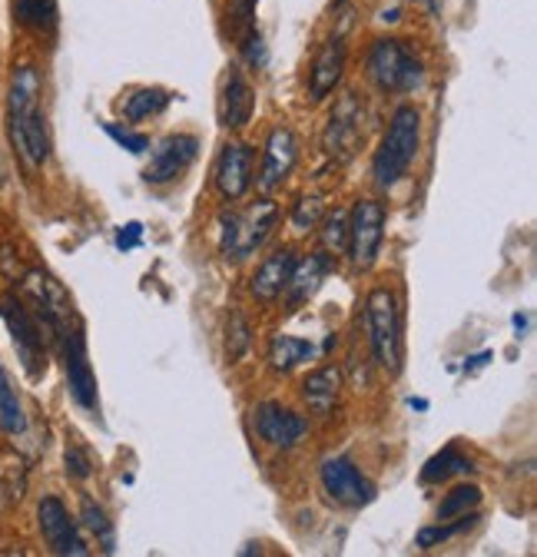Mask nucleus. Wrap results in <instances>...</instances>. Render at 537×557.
<instances>
[{
	"label": "nucleus",
	"instance_id": "nucleus-1",
	"mask_svg": "<svg viewBox=\"0 0 537 557\" xmlns=\"http://www.w3.org/2000/svg\"><path fill=\"white\" fill-rule=\"evenodd\" d=\"M8 133L27 170H40L50 160V126L43 116V81L30 63L14 66L8 87Z\"/></svg>",
	"mask_w": 537,
	"mask_h": 557
},
{
	"label": "nucleus",
	"instance_id": "nucleus-2",
	"mask_svg": "<svg viewBox=\"0 0 537 557\" xmlns=\"http://www.w3.org/2000/svg\"><path fill=\"white\" fill-rule=\"evenodd\" d=\"M422 150V113L412 103H401L388 116V129L372 157V176L382 189L398 186L415 166Z\"/></svg>",
	"mask_w": 537,
	"mask_h": 557
},
{
	"label": "nucleus",
	"instance_id": "nucleus-3",
	"mask_svg": "<svg viewBox=\"0 0 537 557\" xmlns=\"http://www.w3.org/2000/svg\"><path fill=\"white\" fill-rule=\"evenodd\" d=\"M365 77L385 97H405L425 87V60L401 37H378L365 53Z\"/></svg>",
	"mask_w": 537,
	"mask_h": 557
},
{
	"label": "nucleus",
	"instance_id": "nucleus-4",
	"mask_svg": "<svg viewBox=\"0 0 537 557\" xmlns=\"http://www.w3.org/2000/svg\"><path fill=\"white\" fill-rule=\"evenodd\" d=\"M279 216H283L279 202H273L268 196L246 206V209H239V213H223L220 216V249H223V256L233 259V262H242V259L255 256L265 246V239L273 236Z\"/></svg>",
	"mask_w": 537,
	"mask_h": 557
},
{
	"label": "nucleus",
	"instance_id": "nucleus-5",
	"mask_svg": "<svg viewBox=\"0 0 537 557\" xmlns=\"http://www.w3.org/2000/svg\"><path fill=\"white\" fill-rule=\"evenodd\" d=\"M365 329H369V345L375 366L385 369L388 375L401 372L405 362V338H401V306L398 296L385 286L372 289L365 299Z\"/></svg>",
	"mask_w": 537,
	"mask_h": 557
},
{
	"label": "nucleus",
	"instance_id": "nucleus-6",
	"mask_svg": "<svg viewBox=\"0 0 537 557\" xmlns=\"http://www.w3.org/2000/svg\"><path fill=\"white\" fill-rule=\"evenodd\" d=\"M60 359H63V372H66V392L71 398L84 408V411H97L100 408V395H97V375L90 366V352H87V335H84V322L80 315L63 319L50 329Z\"/></svg>",
	"mask_w": 537,
	"mask_h": 557
},
{
	"label": "nucleus",
	"instance_id": "nucleus-7",
	"mask_svg": "<svg viewBox=\"0 0 537 557\" xmlns=\"http://www.w3.org/2000/svg\"><path fill=\"white\" fill-rule=\"evenodd\" d=\"M0 319H4L11 342L17 348V359L27 372V379L40 382L47 372V342L40 319L17 299V296H0Z\"/></svg>",
	"mask_w": 537,
	"mask_h": 557
},
{
	"label": "nucleus",
	"instance_id": "nucleus-8",
	"mask_svg": "<svg viewBox=\"0 0 537 557\" xmlns=\"http://www.w3.org/2000/svg\"><path fill=\"white\" fill-rule=\"evenodd\" d=\"M319 481H322V492L332 505L339 508H369L375 498H378V487L375 481L349 458V455H335V458H325L322 468H319Z\"/></svg>",
	"mask_w": 537,
	"mask_h": 557
},
{
	"label": "nucleus",
	"instance_id": "nucleus-9",
	"mask_svg": "<svg viewBox=\"0 0 537 557\" xmlns=\"http://www.w3.org/2000/svg\"><path fill=\"white\" fill-rule=\"evenodd\" d=\"M322 147L335 163H349L365 147V107L355 94H342L328 113Z\"/></svg>",
	"mask_w": 537,
	"mask_h": 557
},
{
	"label": "nucleus",
	"instance_id": "nucleus-10",
	"mask_svg": "<svg viewBox=\"0 0 537 557\" xmlns=\"http://www.w3.org/2000/svg\"><path fill=\"white\" fill-rule=\"evenodd\" d=\"M385 223H388V209L378 199H359L352 216H349V259L355 269H372L382 243H385Z\"/></svg>",
	"mask_w": 537,
	"mask_h": 557
},
{
	"label": "nucleus",
	"instance_id": "nucleus-11",
	"mask_svg": "<svg viewBox=\"0 0 537 557\" xmlns=\"http://www.w3.org/2000/svg\"><path fill=\"white\" fill-rule=\"evenodd\" d=\"M37 524H40V534L53 554H60V557H87L90 554V547L80 534V524L71 518V511H66V505L57 495L40 498Z\"/></svg>",
	"mask_w": 537,
	"mask_h": 557
},
{
	"label": "nucleus",
	"instance_id": "nucleus-12",
	"mask_svg": "<svg viewBox=\"0 0 537 557\" xmlns=\"http://www.w3.org/2000/svg\"><path fill=\"white\" fill-rule=\"evenodd\" d=\"M150 163L143 170V180L150 186H163L179 180L196 160H199V139L192 133H170L157 147H150Z\"/></svg>",
	"mask_w": 537,
	"mask_h": 557
},
{
	"label": "nucleus",
	"instance_id": "nucleus-13",
	"mask_svg": "<svg viewBox=\"0 0 537 557\" xmlns=\"http://www.w3.org/2000/svg\"><path fill=\"white\" fill-rule=\"evenodd\" d=\"M299 163V139L289 126H276L265 136V150H262V163H259V176L255 186L268 196L276 193L296 170Z\"/></svg>",
	"mask_w": 537,
	"mask_h": 557
},
{
	"label": "nucleus",
	"instance_id": "nucleus-14",
	"mask_svg": "<svg viewBox=\"0 0 537 557\" xmlns=\"http://www.w3.org/2000/svg\"><path fill=\"white\" fill-rule=\"evenodd\" d=\"M252 414H255V432L268 448L289 451L309 435V418L279 401H259Z\"/></svg>",
	"mask_w": 537,
	"mask_h": 557
},
{
	"label": "nucleus",
	"instance_id": "nucleus-15",
	"mask_svg": "<svg viewBox=\"0 0 537 557\" xmlns=\"http://www.w3.org/2000/svg\"><path fill=\"white\" fill-rule=\"evenodd\" d=\"M346 63H349V47H346L342 34H332L328 40H322V47L315 50L312 66H309V100L312 103H322L339 90V84L346 77Z\"/></svg>",
	"mask_w": 537,
	"mask_h": 557
},
{
	"label": "nucleus",
	"instance_id": "nucleus-16",
	"mask_svg": "<svg viewBox=\"0 0 537 557\" xmlns=\"http://www.w3.org/2000/svg\"><path fill=\"white\" fill-rule=\"evenodd\" d=\"M252 163H255V153L249 144H239V139H229V144L220 150L216 157V166H213V183L220 189V196L226 202H236L249 193L252 186Z\"/></svg>",
	"mask_w": 537,
	"mask_h": 557
},
{
	"label": "nucleus",
	"instance_id": "nucleus-17",
	"mask_svg": "<svg viewBox=\"0 0 537 557\" xmlns=\"http://www.w3.org/2000/svg\"><path fill=\"white\" fill-rule=\"evenodd\" d=\"M292 265H296V252L289 246L276 249L273 256H265L259 262V269L252 272V278H249L252 299L262 302V306H273L276 299H283L286 283H289V275H292Z\"/></svg>",
	"mask_w": 537,
	"mask_h": 557
},
{
	"label": "nucleus",
	"instance_id": "nucleus-18",
	"mask_svg": "<svg viewBox=\"0 0 537 557\" xmlns=\"http://www.w3.org/2000/svg\"><path fill=\"white\" fill-rule=\"evenodd\" d=\"M252 113H255V90L242 74V66H229L220 90V123L226 129H242L252 120Z\"/></svg>",
	"mask_w": 537,
	"mask_h": 557
},
{
	"label": "nucleus",
	"instance_id": "nucleus-19",
	"mask_svg": "<svg viewBox=\"0 0 537 557\" xmlns=\"http://www.w3.org/2000/svg\"><path fill=\"white\" fill-rule=\"evenodd\" d=\"M328 269H332V256L328 252H309L305 259H296L292 275H289V283H286V293H283L289 309L305 306L322 289Z\"/></svg>",
	"mask_w": 537,
	"mask_h": 557
},
{
	"label": "nucleus",
	"instance_id": "nucleus-20",
	"mask_svg": "<svg viewBox=\"0 0 537 557\" xmlns=\"http://www.w3.org/2000/svg\"><path fill=\"white\" fill-rule=\"evenodd\" d=\"M14 24L34 37L53 40L60 27V0H11Z\"/></svg>",
	"mask_w": 537,
	"mask_h": 557
},
{
	"label": "nucleus",
	"instance_id": "nucleus-21",
	"mask_svg": "<svg viewBox=\"0 0 537 557\" xmlns=\"http://www.w3.org/2000/svg\"><path fill=\"white\" fill-rule=\"evenodd\" d=\"M339 392H342V372L335 366H322L302 379V398L312 414H322V418L332 414L335 401H339Z\"/></svg>",
	"mask_w": 537,
	"mask_h": 557
},
{
	"label": "nucleus",
	"instance_id": "nucleus-22",
	"mask_svg": "<svg viewBox=\"0 0 537 557\" xmlns=\"http://www.w3.org/2000/svg\"><path fill=\"white\" fill-rule=\"evenodd\" d=\"M173 100H176L173 90H163V87H137V90H129L120 100V113L129 123H143L150 116H160Z\"/></svg>",
	"mask_w": 537,
	"mask_h": 557
},
{
	"label": "nucleus",
	"instance_id": "nucleus-23",
	"mask_svg": "<svg viewBox=\"0 0 537 557\" xmlns=\"http://www.w3.org/2000/svg\"><path fill=\"white\" fill-rule=\"evenodd\" d=\"M315 359V345L309 338H296V335H273V342H268V366H273V372H292L296 366L302 362H312Z\"/></svg>",
	"mask_w": 537,
	"mask_h": 557
},
{
	"label": "nucleus",
	"instance_id": "nucleus-24",
	"mask_svg": "<svg viewBox=\"0 0 537 557\" xmlns=\"http://www.w3.org/2000/svg\"><path fill=\"white\" fill-rule=\"evenodd\" d=\"M475 465L472 458H464L454 445H445L438 455H432L422 468V484H445L451 481L454 474H472Z\"/></svg>",
	"mask_w": 537,
	"mask_h": 557
},
{
	"label": "nucleus",
	"instance_id": "nucleus-25",
	"mask_svg": "<svg viewBox=\"0 0 537 557\" xmlns=\"http://www.w3.org/2000/svg\"><path fill=\"white\" fill-rule=\"evenodd\" d=\"M0 429H4L8 435H24L27 432V414H24V405L4 372V366H0Z\"/></svg>",
	"mask_w": 537,
	"mask_h": 557
},
{
	"label": "nucleus",
	"instance_id": "nucleus-26",
	"mask_svg": "<svg viewBox=\"0 0 537 557\" xmlns=\"http://www.w3.org/2000/svg\"><path fill=\"white\" fill-rule=\"evenodd\" d=\"M478 505H482L478 484H454L438 505V521H454L461 515H472V511H478Z\"/></svg>",
	"mask_w": 537,
	"mask_h": 557
},
{
	"label": "nucleus",
	"instance_id": "nucleus-27",
	"mask_svg": "<svg viewBox=\"0 0 537 557\" xmlns=\"http://www.w3.org/2000/svg\"><path fill=\"white\" fill-rule=\"evenodd\" d=\"M80 521L97 537V544H100L103 554H113L116 550V528H113V521L107 518V511L93 498H84L80 502Z\"/></svg>",
	"mask_w": 537,
	"mask_h": 557
},
{
	"label": "nucleus",
	"instance_id": "nucleus-28",
	"mask_svg": "<svg viewBox=\"0 0 537 557\" xmlns=\"http://www.w3.org/2000/svg\"><path fill=\"white\" fill-rule=\"evenodd\" d=\"M475 524H478V511L461 515V518H454V521H438V524L422 528V531L415 534V547L432 550V547H438V544H445V541H451V537H458V534H464V531H472Z\"/></svg>",
	"mask_w": 537,
	"mask_h": 557
},
{
	"label": "nucleus",
	"instance_id": "nucleus-29",
	"mask_svg": "<svg viewBox=\"0 0 537 557\" xmlns=\"http://www.w3.org/2000/svg\"><path fill=\"white\" fill-rule=\"evenodd\" d=\"M252 345V325L249 319L242 315V309H229V319H226V359L229 362H239Z\"/></svg>",
	"mask_w": 537,
	"mask_h": 557
},
{
	"label": "nucleus",
	"instance_id": "nucleus-30",
	"mask_svg": "<svg viewBox=\"0 0 537 557\" xmlns=\"http://www.w3.org/2000/svg\"><path fill=\"white\" fill-rule=\"evenodd\" d=\"M103 126V133L113 139V144L120 147V150H126V153H133V157H143V153H150V136L147 133H140V129H129V126H120V123H100Z\"/></svg>",
	"mask_w": 537,
	"mask_h": 557
},
{
	"label": "nucleus",
	"instance_id": "nucleus-31",
	"mask_svg": "<svg viewBox=\"0 0 537 557\" xmlns=\"http://www.w3.org/2000/svg\"><path fill=\"white\" fill-rule=\"evenodd\" d=\"M322 243L328 252H346L349 246V213L346 209H335L322 223Z\"/></svg>",
	"mask_w": 537,
	"mask_h": 557
},
{
	"label": "nucleus",
	"instance_id": "nucleus-32",
	"mask_svg": "<svg viewBox=\"0 0 537 557\" xmlns=\"http://www.w3.org/2000/svg\"><path fill=\"white\" fill-rule=\"evenodd\" d=\"M322 213H325V206H322L319 196H302V199L296 202V209H292V216H289V220H292L296 233H309V230L319 226Z\"/></svg>",
	"mask_w": 537,
	"mask_h": 557
},
{
	"label": "nucleus",
	"instance_id": "nucleus-33",
	"mask_svg": "<svg viewBox=\"0 0 537 557\" xmlns=\"http://www.w3.org/2000/svg\"><path fill=\"white\" fill-rule=\"evenodd\" d=\"M63 465H66V474H71L74 481H87V478L93 474L90 455H87L84 448H77V445H71V448L63 451Z\"/></svg>",
	"mask_w": 537,
	"mask_h": 557
},
{
	"label": "nucleus",
	"instance_id": "nucleus-34",
	"mask_svg": "<svg viewBox=\"0 0 537 557\" xmlns=\"http://www.w3.org/2000/svg\"><path fill=\"white\" fill-rule=\"evenodd\" d=\"M242 53H246V60H249L252 66H262V63H265V44H262V34H259L255 27H249L246 44H242Z\"/></svg>",
	"mask_w": 537,
	"mask_h": 557
},
{
	"label": "nucleus",
	"instance_id": "nucleus-35",
	"mask_svg": "<svg viewBox=\"0 0 537 557\" xmlns=\"http://www.w3.org/2000/svg\"><path fill=\"white\" fill-rule=\"evenodd\" d=\"M140 236H143V226H140V223H126V226L116 233V249H123V252L137 249V246H140Z\"/></svg>",
	"mask_w": 537,
	"mask_h": 557
},
{
	"label": "nucleus",
	"instance_id": "nucleus-36",
	"mask_svg": "<svg viewBox=\"0 0 537 557\" xmlns=\"http://www.w3.org/2000/svg\"><path fill=\"white\" fill-rule=\"evenodd\" d=\"M255 4H259V0H236V21H239V24H249V27H252V14H255Z\"/></svg>",
	"mask_w": 537,
	"mask_h": 557
},
{
	"label": "nucleus",
	"instance_id": "nucleus-37",
	"mask_svg": "<svg viewBox=\"0 0 537 557\" xmlns=\"http://www.w3.org/2000/svg\"><path fill=\"white\" fill-rule=\"evenodd\" d=\"M415 4H422L432 17H438V14H441V0H415Z\"/></svg>",
	"mask_w": 537,
	"mask_h": 557
},
{
	"label": "nucleus",
	"instance_id": "nucleus-38",
	"mask_svg": "<svg viewBox=\"0 0 537 557\" xmlns=\"http://www.w3.org/2000/svg\"><path fill=\"white\" fill-rule=\"evenodd\" d=\"M488 359H491V352H482V356H472V359H467V362H464V369H482V366H485Z\"/></svg>",
	"mask_w": 537,
	"mask_h": 557
},
{
	"label": "nucleus",
	"instance_id": "nucleus-39",
	"mask_svg": "<svg viewBox=\"0 0 537 557\" xmlns=\"http://www.w3.org/2000/svg\"><path fill=\"white\" fill-rule=\"evenodd\" d=\"M382 21H388V24H395V21H398V8H391V11H385V14H382Z\"/></svg>",
	"mask_w": 537,
	"mask_h": 557
},
{
	"label": "nucleus",
	"instance_id": "nucleus-40",
	"mask_svg": "<svg viewBox=\"0 0 537 557\" xmlns=\"http://www.w3.org/2000/svg\"><path fill=\"white\" fill-rule=\"evenodd\" d=\"M409 405H412V408H419V411H425V408H428V401H425V398H409Z\"/></svg>",
	"mask_w": 537,
	"mask_h": 557
},
{
	"label": "nucleus",
	"instance_id": "nucleus-41",
	"mask_svg": "<svg viewBox=\"0 0 537 557\" xmlns=\"http://www.w3.org/2000/svg\"><path fill=\"white\" fill-rule=\"evenodd\" d=\"M346 4V0H335V8H342Z\"/></svg>",
	"mask_w": 537,
	"mask_h": 557
}]
</instances>
